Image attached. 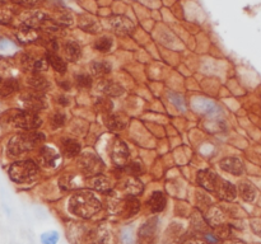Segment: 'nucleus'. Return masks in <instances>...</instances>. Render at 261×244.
Listing matches in <instances>:
<instances>
[{
	"label": "nucleus",
	"mask_w": 261,
	"mask_h": 244,
	"mask_svg": "<svg viewBox=\"0 0 261 244\" xmlns=\"http://www.w3.org/2000/svg\"><path fill=\"white\" fill-rule=\"evenodd\" d=\"M79 27L83 31L92 33V35H96V33L101 31L100 23L97 22L94 17L88 16V14H83V16L79 17Z\"/></svg>",
	"instance_id": "obj_17"
},
{
	"label": "nucleus",
	"mask_w": 261,
	"mask_h": 244,
	"mask_svg": "<svg viewBox=\"0 0 261 244\" xmlns=\"http://www.w3.org/2000/svg\"><path fill=\"white\" fill-rule=\"evenodd\" d=\"M45 141V135L36 130L16 134L6 144V154L12 158H18L28 151L33 150Z\"/></svg>",
	"instance_id": "obj_1"
},
{
	"label": "nucleus",
	"mask_w": 261,
	"mask_h": 244,
	"mask_svg": "<svg viewBox=\"0 0 261 244\" xmlns=\"http://www.w3.org/2000/svg\"><path fill=\"white\" fill-rule=\"evenodd\" d=\"M13 1L18 4V5L26 6V8H32V6H36L40 3H42L44 0H13Z\"/></svg>",
	"instance_id": "obj_41"
},
{
	"label": "nucleus",
	"mask_w": 261,
	"mask_h": 244,
	"mask_svg": "<svg viewBox=\"0 0 261 244\" xmlns=\"http://www.w3.org/2000/svg\"><path fill=\"white\" fill-rule=\"evenodd\" d=\"M193 108L199 113H204V115H210V116H215L221 112L219 107L206 98H195L193 102Z\"/></svg>",
	"instance_id": "obj_10"
},
{
	"label": "nucleus",
	"mask_w": 261,
	"mask_h": 244,
	"mask_svg": "<svg viewBox=\"0 0 261 244\" xmlns=\"http://www.w3.org/2000/svg\"><path fill=\"white\" fill-rule=\"evenodd\" d=\"M106 126L111 131H121L122 128L125 127V122L122 121L121 117H118L117 115H107L105 119Z\"/></svg>",
	"instance_id": "obj_32"
},
{
	"label": "nucleus",
	"mask_w": 261,
	"mask_h": 244,
	"mask_svg": "<svg viewBox=\"0 0 261 244\" xmlns=\"http://www.w3.org/2000/svg\"><path fill=\"white\" fill-rule=\"evenodd\" d=\"M111 159L114 164L124 168L128 164L129 160V149L121 139H116L111 146Z\"/></svg>",
	"instance_id": "obj_7"
},
{
	"label": "nucleus",
	"mask_w": 261,
	"mask_h": 244,
	"mask_svg": "<svg viewBox=\"0 0 261 244\" xmlns=\"http://www.w3.org/2000/svg\"><path fill=\"white\" fill-rule=\"evenodd\" d=\"M124 171L128 173V174H130L131 177H137V175L143 173V167H142V163L140 162H131L128 163V164L124 167Z\"/></svg>",
	"instance_id": "obj_36"
},
{
	"label": "nucleus",
	"mask_w": 261,
	"mask_h": 244,
	"mask_svg": "<svg viewBox=\"0 0 261 244\" xmlns=\"http://www.w3.org/2000/svg\"><path fill=\"white\" fill-rule=\"evenodd\" d=\"M112 46H114V42H112L111 38L107 37V36H103V37L98 38V40L94 42V49L102 53L109 52L112 49Z\"/></svg>",
	"instance_id": "obj_34"
},
{
	"label": "nucleus",
	"mask_w": 261,
	"mask_h": 244,
	"mask_svg": "<svg viewBox=\"0 0 261 244\" xmlns=\"http://www.w3.org/2000/svg\"><path fill=\"white\" fill-rule=\"evenodd\" d=\"M6 0H0V4H3V3H5Z\"/></svg>",
	"instance_id": "obj_49"
},
{
	"label": "nucleus",
	"mask_w": 261,
	"mask_h": 244,
	"mask_svg": "<svg viewBox=\"0 0 261 244\" xmlns=\"http://www.w3.org/2000/svg\"><path fill=\"white\" fill-rule=\"evenodd\" d=\"M102 207V203L92 192L82 191L74 194L68 201V209L70 214L82 218L89 219L96 215Z\"/></svg>",
	"instance_id": "obj_2"
},
{
	"label": "nucleus",
	"mask_w": 261,
	"mask_h": 244,
	"mask_svg": "<svg viewBox=\"0 0 261 244\" xmlns=\"http://www.w3.org/2000/svg\"><path fill=\"white\" fill-rule=\"evenodd\" d=\"M238 194L239 196L242 197L243 201H246V202H252V201L256 198V194H258V191H256L255 186L252 185V183L245 181L239 183Z\"/></svg>",
	"instance_id": "obj_27"
},
{
	"label": "nucleus",
	"mask_w": 261,
	"mask_h": 244,
	"mask_svg": "<svg viewBox=\"0 0 261 244\" xmlns=\"http://www.w3.org/2000/svg\"><path fill=\"white\" fill-rule=\"evenodd\" d=\"M16 17V8L9 4H0V24H9Z\"/></svg>",
	"instance_id": "obj_29"
},
{
	"label": "nucleus",
	"mask_w": 261,
	"mask_h": 244,
	"mask_svg": "<svg viewBox=\"0 0 261 244\" xmlns=\"http://www.w3.org/2000/svg\"><path fill=\"white\" fill-rule=\"evenodd\" d=\"M82 145L74 139H64L61 141V151L68 158H74L81 154Z\"/></svg>",
	"instance_id": "obj_19"
},
{
	"label": "nucleus",
	"mask_w": 261,
	"mask_h": 244,
	"mask_svg": "<svg viewBox=\"0 0 261 244\" xmlns=\"http://www.w3.org/2000/svg\"><path fill=\"white\" fill-rule=\"evenodd\" d=\"M10 121L17 128L25 131H33L42 125V119L36 112L29 111H16L10 117Z\"/></svg>",
	"instance_id": "obj_4"
},
{
	"label": "nucleus",
	"mask_w": 261,
	"mask_h": 244,
	"mask_svg": "<svg viewBox=\"0 0 261 244\" xmlns=\"http://www.w3.org/2000/svg\"><path fill=\"white\" fill-rule=\"evenodd\" d=\"M167 205V200H166V196L162 192L157 191L152 195L148 200V206L152 210V213L158 214L161 211H163Z\"/></svg>",
	"instance_id": "obj_24"
},
{
	"label": "nucleus",
	"mask_w": 261,
	"mask_h": 244,
	"mask_svg": "<svg viewBox=\"0 0 261 244\" xmlns=\"http://www.w3.org/2000/svg\"><path fill=\"white\" fill-rule=\"evenodd\" d=\"M47 61L53 66V69L59 74H64L66 72V63L59 55H56L55 52H47Z\"/></svg>",
	"instance_id": "obj_31"
},
{
	"label": "nucleus",
	"mask_w": 261,
	"mask_h": 244,
	"mask_svg": "<svg viewBox=\"0 0 261 244\" xmlns=\"http://www.w3.org/2000/svg\"><path fill=\"white\" fill-rule=\"evenodd\" d=\"M90 73L94 76H105L111 73L112 66L107 61H94L89 66Z\"/></svg>",
	"instance_id": "obj_30"
},
{
	"label": "nucleus",
	"mask_w": 261,
	"mask_h": 244,
	"mask_svg": "<svg viewBox=\"0 0 261 244\" xmlns=\"http://www.w3.org/2000/svg\"><path fill=\"white\" fill-rule=\"evenodd\" d=\"M65 122L66 117L62 112H55L53 116H51V125H53L54 128L62 127V126L65 125Z\"/></svg>",
	"instance_id": "obj_38"
},
{
	"label": "nucleus",
	"mask_w": 261,
	"mask_h": 244,
	"mask_svg": "<svg viewBox=\"0 0 261 244\" xmlns=\"http://www.w3.org/2000/svg\"><path fill=\"white\" fill-rule=\"evenodd\" d=\"M133 233H131V230H125L124 234H122V244H135V242H134V238H133Z\"/></svg>",
	"instance_id": "obj_44"
},
{
	"label": "nucleus",
	"mask_w": 261,
	"mask_h": 244,
	"mask_svg": "<svg viewBox=\"0 0 261 244\" xmlns=\"http://www.w3.org/2000/svg\"><path fill=\"white\" fill-rule=\"evenodd\" d=\"M87 244H111V233L109 229L97 228L89 235Z\"/></svg>",
	"instance_id": "obj_20"
},
{
	"label": "nucleus",
	"mask_w": 261,
	"mask_h": 244,
	"mask_svg": "<svg viewBox=\"0 0 261 244\" xmlns=\"http://www.w3.org/2000/svg\"><path fill=\"white\" fill-rule=\"evenodd\" d=\"M89 186H92L97 191L103 192V194H109L112 190L111 181L103 174H101V173L100 174L92 175V178L89 179Z\"/></svg>",
	"instance_id": "obj_21"
},
{
	"label": "nucleus",
	"mask_w": 261,
	"mask_h": 244,
	"mask_svg": "<svg viewBox=\"0 0 261 244\" xmlns=\"http://www.w3.org/2000/svg\"><path fill=\"white\" fill-rule=\"evenodd\" d=\"M79 163H81V168L83 169L84 172L90 175L100 174L101 169L103 167L102 160L97 157V155H94L93 153L83 154Z\"/></svg>",
	"instance_id": "obj_9"
},
{
	"label": "nucleus",
	"mask_w": 261,
	"mask_h": 244,
	"mask_svg": "<svg viewBox=\"0 0 261 244\" xmlns=\"http://www.w3.org/2000/svg\"><path fill=\"white\" fill-rule=\"evenodd\" d=\"M196 179H198V183H199L200 187H203L209 192L217 191L218 186L221 183L219 175L214 171H210V169H203V171H200L198 173Z\"/></svg>",
	"instance_id": "obj_8"
},
{
	"label": "nucleus",
	"mask_w": 261,
	"mask_h": 244,
	"mask_svg": "<svg viewBox=\"0 0 261 244\" xmlns=\"http://www.w3.org/2000/svg\"><path fill=\"white\" fill-rule=\"evenodd\" d=\"M16 37H17V40H18L19 44L29 45L40 40L41 35H40V32H38V29L21 25V27L18 28V31H17Z\"/></svg>",
	"instance_id": "obj_12"
},
{
	"label": "nucleus",
	"mask_w": 261,
	"mask_h": 244,
	"mask_svg": "<svg viewBox=\"0 0 261 244\" xmlns=\"http://www.w3.org/2000/svg\"><path fill=\"white\" fill-rule=\"evenodd\" d=\"M58 241H59V234H58V232H55V230L44 233L42 237H41V242L44 244H56Z\"/></svg>",
	"instance_id": "obj_39"
},
{
	"label": "nucleus",
	"mask_w": 261,
	"mask_h": 244,
	"mask_svg": "<svg viewBox=\"0 0 261 244\" xmlns=\"http://www.w3.org/2000/svg\"><path fill=\"white\" fill-rule=\"evenodd\" d=\"M6 47H9V42L4 38H0V50H5Z\"/></svg>",
	"instance_id": "obj_46"
},
{
	"label": "nucleus",
	"mask_w": 261,
	"mask_h": 244,
	"mask_svg": "<svg viewBox=\"0 0 261 244\" xmlns=\"http://www.w3.org/2000/svg\"><path fill=\"white\" fill-rule=\"evenodd\" d=\"M21 103H22L25 111H29V112H36L44 110L46 107V100H45L44 94L37 91L26 92V93L21 94Z\"/></svg>",
	"instance_id": "obj_5"
},
{
	"label": "nucleus",
	"mask_w": 261,
	"mask_h": 244,
	"mask_svg": "<svg viewBox=\"0 0 261 244\" xmlns=\"http://www.w3.org/2000/svg\"><path fill=\"white\" fill-rule=\"evenodd\" d=\"M98 89L102 92L103 94L109 96V97H118L124 93L121 85H118L117 83H114L111 80H103L98 84Z\"/></svg>",
	"instance_id": "obj_23"
},
{
	"label": "nucleus",
	"mask_w": 261,
	"mask_h": 244,
	"mask_svg": "<svg viewBox=\"0 0 261 244\" xmlns=\"http://www.w3.org/2000/svg\"><path fill=\"white\" fill-rule=\"evenodd\" d=\"M49 61H47V57H41V59H34L33 65H32V73H42L46 72L49 69Z\"/></svg>",
	"instance_id": "obj_37"
},
{
	"label": "nucleus",
	"mask_w": 261,
	"mask_h": 244,
	"mask_svg": "<svg viewBox=\"0 0 261 244\" xmlns=\"http://www.w3.org/2000/svg\"><path fill=\"white\" fill-rule=\"evenodd\" d=\"M109 23L114 32L118 36L131 35L135 31V24H134L133 21L125 16H118L117 14V16L110 17Z\"/></svg>",
	"instance_id": "obj_6"
},
{
	"label": "nucleus",
	"mask_w": 261,
	"mask_h": 244,
	"mask_svg": "<svg viewBox=\"0 0 261 244\" xmlns=\"http://www.w3.org/2000/svg\"><path fill=\"white\" fill-rule=\"evenodd\" d=\"M205 220L211 228H217L224 224V213L219 207L210 206L205 213Z\"/></svg>",
	"instance_id": "obj_16"
},
{
	"label": "nucleus",
	"mask_w": 261,
	"mask_h": 244,
	"mask_svg": "<svg viewBox=\"0 0 261 244\" xmlns=\"http://www.w3.org/2000/svg\"><path fill=\"white\" fill-rule=\"evenodd\" d=\"M139 209L140 202L134 197V196H129V197L124 201V213L126 214V216H129V218L137 215Z\"/></svg>",
	"instance_id": "obj_33"
},
{
	"label": "nucleus",
	"mask_w": 261,
	"mask_h": 244,
	"mask_svg": "<svg viewBox=\"0 0 261 244\" xmlns=\"http://www.w3.org/2000/svg\"><path fill=\"white\" fill-rule=\"evenodd\" d=\"M97 106H100L102 112H110L112 108V103L111 102H109L107 99H100L97 102Z\"/></svg>",
	"instance_id": "obj_43"
},
{
	"label": "nucleus",
	"mask_w": 261,
	"mask_h": 244,
	"mask_svg": "<svg viewBox=\"0 0 261 244\" xmlns=\"http://www.w3.org/2000/svg\"><path fill=\"white\" fill-rule=\"evenodd\" d=\"M215 192H217L218 197L223 201H227V202H232L237 197V188L228 181H222L221 179V183H219Z\"/></svg>",
	"instance_id": "obj_14"
},
{
	"label": "nucleus",
	"mask_w": 261,
	"mask_h": 244,
	"mask_svg": "<svg viewBox=\"0 0 261 244\" xmlns=\"http://www.w3.org/2000/svg\"><path fill=\"white\" fill-rule=\"evenodd\" d=\"M27 84L28 87H31L33 91L37 92H44L50 87V83L47 81V79L41 75V74H38V73H32L31 76H28Z\"/></svg>",
	"instance_id": "obj_22"
},
{
	"label": "nucleus",
	"mask_w": 261,
	"mask_h": 244,
	"mask_svg": "<svg viewBox=\"0 0 261 244\" xmlns=\"http://www.w3.org/2000/svg\"><path fill=\"white\" fill-rule=\"evenodd\" d=\"M19 91V81L14 78H0V97H9Z\"/></svg>",
	"instance_id": "obj_15"
},
{
	"label": "nucleus",
	"mask_w": 261,
	"mask_h": 244,
	"mask_svg": "<svg viewBox=\"0 0 261 244\" xmlns=\"http://www.w3.org/2000/svg\"><path fill=\"white\" fill-rule=\"evenodd\" d=\"M157 228H158V219L153 218V219L148 220L139 230V237L144 241H150V239L156 235Z\"/></svg>",
	"instance_id": "obj_26"
},
{
	"label": "nucleus",
	"mask_w": 261,
	"mask_h": 244,
	"mask_svg": "<svg viewBox=\"0 0 261 244\" xmlns=\"http://www.w3.org/2000/svg\"><path fill=\"white\" fill-rule=\"evenodd\" d=\"M226 244H246V243H243V242L241 241H228L226 242Z\"/></svg>",
	"instance_id": "obj_48"
},
{
	"label": "nucleus",
	"mask_w": 261,
	"mask_h": 244,
	"mask_svg": "<svg viewBox=\"0 0 261 244\" xmlns=\"http://www.w3.org/2000/svg\"><path fill=\"white\" fill-rule=\"evenodd\" d=\"M58 22L62 25V27H65V25H72L73 24V16L72 14H69V13H65V14H62L61 17L59 18Z\"/></svg>",
	"instance_id": "obj_42"
},
{
	"label": "nucleus",
	"mask_w": 261,
	"mask_h": 244,
	"mask_svg": "<svg viewBox=\"0 0 261 244\" xmlns=\"http://www.w3.org/2000/svg\"><path fill=\"white\" fill-rule=\"evenodd\" d=\"M38 166L33 160L26 159L12 163L8 168V175L16 183H27L37 175Z\"/></svg>",
	"instance_id": "obj_3"
},
{
	"label": "nucleus",
	"mask_w": 261,
	"mask_h": 244,
	"mask_svg": "<svg viewBox=\"0 0 261 244\" xmlns=\"http://www.w3.org/2000/svg\"><path fill=\"white\" fill-rule=\"evenodd\" d=\"M83 185V179L78 175H64L61 179H59V186L62 190H74L79 188Z\"/></svg>",
	"instance_id": "obj_28"
},
{
	"label": "nucleus",
	"mask_w": 261,
	"mask_h": 244,
	"mask_svg": "<svg viewBox=\"0 0 261 244\" xmlns=\"http://www.w3.org/2000/svg\"><path fill=\"white\" fill-rule=\"evenodd\" d=\"M124 191L129 195V196H138L144 191V186L140 179L137 177H129L126 181L124 182Z\"/></svg>",
	"instance_id": "obj_25"
},
{
	"label": "nucleus",
	"mask_w": 261,
	"mask_h": 244,
	"mask_svg": "<svg viewBox=\"0 0 261 244\" xmlns=\"http://www.w3.org/2000/svg\"><path fill=\"white\" fill-rule=\"evenodd\" d=\"M64 56L68 61L70 63H75L77 60L81 57L82 55V49L79 46L78 42H75V41H66L65 44H64Z\"/></svg>",
	"instance_id": "obj_18"
},
{
	"label": "nucleus",
	"mask_w": 261,
	"mask_h": 244,
	"mask_svg": "<svg viewBox=\"0 0 261 244\" xmlns=\"http://www.w3.org/2000/svg\"><path fill=\"white\" fill-rule=\"evenodd\" d=\"M40 162L42 163V166L47 167V168H55L59 166L60 162V154L50 146H42L40 150Z\"/></svg>",
	"instance_id": "obj_11"
},
{
	"label": "nucleus",
	"mask_w": 261,
	"mask_h": 244,
	"mask_svg": "<svg viewBox=\"0 0 261 244\" xmlns=\"http://www.w3.org/2000/svg\"><path fill=\"white\" fill-rule=\"evenodd\" d=\"M58 100H59V104H61V106H68L69 102H70V99H69L66 96H64V94L60 96V97L58 98Z\"/></svg>",
	"instance_id": "obj_45"
},
{
	"label": "nucleus",
	"mask_w": 261,
	"mask_h": 244,
	"mask_svg": "<svg viewBox=\"0 0 261 244\" xmlns=\"http://www.w3.org/2000/svg\"><path fill=\"white\" fill-rule=\"evenodd\" d=\"M75 81L82 88H88L92 85V78H90V75L89 74H84V73L75 76Z\"/></svg>",
	"instance_id": "obj_40"
},
{
	"label": "nucleus",
	"mask_w": 261,
	"mask_h": 244,
	"mask_svg": "<svg viewBox=\"0 0 261 244\" xmlns=\"http://www.w3.org/2000/svg\"><path fill=\"white\" fill-rule=\"evenodd\" d=\"M182 244H204L202 241H198V239H190V241L185 242Z\"/></svg>",
	"instance_id": "obj_47"
},
{
	"label": "nucleus",
	"mask_w": 261,
	"mask_h": 244,
	"mask_svg": "<svg viewBox=\"0 0 261 244\" xmlns=\"http://www.w3.org/2000/svg\"><path fill=\"white\" fill-rule=\"evenodd\" d=\"M221 168L233 175H241L245 171L242 160L236 157H228L221 160Z\"/></svg>",
	"instance_id": "obj_13"
},
{
	"label": "nucleus",
	"mask_w": 261,
	"mask_h": 244,
	"mask_svg": "<svg viewBox=\"0 0 261 244\" xmlns=\"http://www.w3.org/2000/svg\"><path fill=\"white\" fill-rule=\"evenodd\" d=\"M168 98L171 100V103L174 104L178 111H186V102H185V98L178 93H168Z\"/></svg>",
	"instance_id": "obj_35"
}]
</instances>
